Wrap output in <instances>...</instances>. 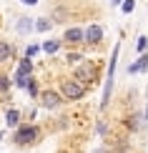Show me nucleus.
<instances>
[{
	"label": "nucleus",
	"mask_w": 148,
	"mask_h": 153,
	"mask_svg": "<svg viewBox=\"0 0 148 153\" xmlns=\"http://www.w3.org/2000/svg\"><path fill=\"white\" fill-rule=\"evenodd\" d=\"M111 3H113V5H118V3H123V0H111Z\"/></svg>",
	"instance_id": "5701e85b"
},
{
	"label": "nucleus",
	"mask_w": 148,
	"mask_h": 153,
	"mask_svg": "<svg viewBox=\"0 0 148 153\" xmlns=\"http://www.w3.org/2000/svg\"><path fill=\"white\" fill-rule=\"evenodd\" d=\"M146 48H148V38L143 35V38H138V50H141V53H143Z\"/></svg>",
	"instance_id": "aec40b11"
},
{
	"label": "nucleus",
	"mask_w": 148,
	"mask_h": 153,
	"mask_svg": "<svg viewBox=\"0 0 148 153\" xmlns=\"http://www.w3.org/2000/svg\"><path fill=\"white\" fill-rule=\"evenodd\" d=\"M120 8H123V13L128 15V13H133V8H136V0H123V3H120Z\"/></svg>",
	"instance_id": "f3484780"
},
{
	"label": "nucleus",
	"mask_w": 148,
	"mask_h": 153,
	"mask_svg": "<svg viewBox=\"0 0 148 153\" xmlns=\"http://www.w3.org/2000/svg\"><path fill=\"white\" fill-rule=\"evenodd\" d=\"M58 48H60V40H45V43H43V50H45L48 55L58 53Z\"/></svg>",
	"instance_id": "ddd939ff"
},
{
	"label": "nucleus",
	"mask_w": 148,
	"mask_h": 153,
	"mask_svg": "<svg viewBox=\"0 0 148 153\" xmlns=\"http://www.w3.org/2000/svg\"><path fill=\"white\" fill-rule=\"evenodd\" d=\"M86 93H88V85H83L78 78L60 80V95L65 100H80V98H86Z\"/></svg>",
	"instance_id": "f03ea898"
},
{
	"label": "nucleus",
	"mask_w": 148,
	"mask_h": 153,
	"mask_svg": "<svg viewBox=\"0 0 148 153\" xmlns=\"http://www.w3.org/2000/svg\"><path fill=\"white\" fill-rule=\"evenodd\" d=\"M141 120H146V118H141V116H128V118H126L128 131H138V128H141Z\"/></svg>",
	"instance_id": "9b49d317"
},
{
	"label": "nucleus",
	"mask_w": 148,
	"mask_h": 153,
	"mask_svg": "<svg viewBox=\"0 0 148 153\" xmlns=\"http://www.w3.org/2000/svg\"><path fill=\"white\" fill-rule=\"evenodd\" d=\"M38 45H28V50H25V58H33V55H38Z\"/></svg>",
	"instance_id": "6ab92c4d"
},
{
	"label": "nucleus",
	"mask_w": 148,
	"mask_h": 153,
	"mask_svg": "<svg viewBox=\"0 0 148 153\" xmlns=\"http://www.w3.org/2000/svg\"><path fill=\"white\" fill-rule=\"evenodd\" d=\"M5 123H8L10 128H15V126L20 123V111H18V108H10V111L5 113Z\"/></svg>",
	"instance_id": "1a4fd4ad"
},
{
	"label": "nucleus",
	"mask_w": 148,
	"mask_h": 153,
	"mask_svg": "<svg viewBox=\"0 0 148 153\" xmlns=\"http://www.w3.org/2000/svg\"><path fill=\"white\" fill-rule=\"evenodd\" d=\"M23 3H25V5H35L38 0H23Z\"/></svg>",
	"instance_id": "412c9836"
},
{
	"label": "nucleus",
	"mask_w": 148,
	"mask_h": 153,
	"mask_svg": "<svg viewBox=\"0 0 148 153\" xmlns=\"http://www.w3.org/2000/svg\"><path fill=\"white\" fill-rule=\"evenodd\" d=\"M13 58V45L8 40H0V63H8Z\"/></svg>",
	"instance_id": "6e6552de"
},
{
	"label": "nucleus",
	"mask_w": 148,
	"mask_h": 153,
	"mask_svg": "<svg viewBox=\"0 0 148 153\" xmlns=\"http://www.w3.org/2000/svg\"><path fill=\"white\" fill-rule=\"evenodd\" d=\"M98 75H100V65L95 60H83V63H78V68H75V78H78L83 85H95V83H98Z\"/></svg>",
	"instance_id": "f257e3e1"
},
{
	"label": "nucleus",
	"mask_w": 148,
	"mask_h": 153,
	"mask_svg": "<svg viewBox=\"0 0 148 153\" xmlns=\"http://www.w3.org/2000/svg\"><path fill=\"white\" fill-rule=\"evenodd\" d=\"M100 40H103V28L100 25H91V28L86 30V43L88 45H98Z\"/></svg>",
	"instance_id": "0eeeda50"
},
{
	"label": "nucleus",
	"mask_w": 148,
	"mask_h": 153,
	"mask_svg": "<svg viewBox=\"0 0 148 153\" xmlns=\"http://www.w3.org/2000/svg\"><path fill=\"white\" fill-rule=\"evenodd\" d=\"M50 25H53L50 20H45V18H40V20L35 23V30H40V33H45V30H50Z\"/></svg>",
	"instance_id": "2eb2a0df"
},
{
	"label": "nucleus",
	"mask_w": 148,
	"mask_h": 153,
	"mask_svg": "<svg viewBox=\"0 0 148 153\" xmlns=\"http://www.w3.org/2000/svg\"><path fill=\"white\" fill-rule=\"evenodd\" d=\"M63 40L68 43V45H78V43H86V30L80 28H68L65 35H63Z\"/></svg>",
	"instance_id": "423d86ee"
},
{
	"label": "nucleus",
	"mask_w": 148,
	"mask_h": 153,
	"mask_svg": "<svg viewBox=\"0 0 148 153\" xmlns=\"http://www.w3.org/2000/svg\"><path fill=\"white\" fill-rule=\"evenodd\" d=\"M8 88H10V80L5 78V75H0V93H5Z\"/></svg>",
	"instance_id": "a211bd4d"
},
{
	"label": "nucleus",
	"mask_w": 148,
	"mask_h": 153,
	"mask_svg": "<svg viewBox=\"0 0 148 153\" xmlns=\"http://www.w3.org/2000/svg\"><path fill=\"white\" fill-rule=\"evenodd\" d=\"M115 60H118V45H115L113 55H111V65H108V80H106V91H103L100 108H106V105H108V100H111V88H113V78H115Z\"/></svg>",
	"instance_id": "20e7f679"
},
{
	"label": "nucleus",
	"mask_w": 148,
	"mask_h": 153,
	"mask_svg": "<svg viewBox=\"0 0 148 153\" xmlns=\"http://www.w3.org/2000/svg\"><path fill=\"white\" fill-rule=\"evenodd\" d=\"M63 95L60 93H55V91H43L40 93V103H43V108H48V111H53V108H58L63 103Z\"/></svg>",
	"instance_id": "39448f33"
},
{
	"label": "nucleus",
	"mask_w": 148,
	"mask_h": 153,
	"mask_svg": "<svg viewBox=\"0 0 148 153\" xmlns=\"http://www.w3.org/2000/svg\"><path fill=\"white\" fill-rule=\"evenodd\" d=\"M148 68V55H141L138 63H133V65H128V73H143Z\"/></svg>",
	"instance_id": "9d476101"
},
{
	"label": "nucleus",
	"mask_w": 148,
	"mask_h": 153,
	"mask_svg": "<svg viewBox=\"0 0 148 153\" xmlns=\"http://www.w3.org/2000/svg\"><path fill=\"white\" fill-rule=\"evenodd\" d=\"M25 91L30 93V98H38V95H40V91H38V83H35V78H30V80H28V88H25Z\"/></svg>",
	"instance_id": "4468645a"
},
{
	"label": "nucleus",
	"mask_w": 148,
	"mask_h": 153,
	"mask_svg": "<svg viewBox=\"0 0 148 153\" xmlns=\"http://www.w3.org/2000/svg\"><path fill=\"white\" fill-rule=\"evenodd\" d=\"M38 138H40V128L38 126H30V123L18 126V131L13 133V141L18 146H33V143H38Z\"/></svg>",
	"instance_id": "7ed1b4c3"
},
{
	"label": "nucleus",
	"mask_w": 148,
	"mask_h": 153,
	"mask_svg": "<svg viewBox=\"0 0 148 153\" xmlns=\"http://www.w3.org/2000/svg\"><path fill=\"white\" fill-rule=\"evenodd\" d=\"M35 28V23L30 20V18H20V20H18V30H20V33H28V30H33Z\"/></svg>",
	"instance_id": "f8f14e48"
},
{
	"label": "nucleus",
	"mask_w": 148,
	"mask_h": 153,
	"mask_svg": "<svg viewBox=\"0 0 148 153\" xmlns=\"http://www.w3.org/2000/svg\"><path fill=\"white\" fill-rule=\"evenodd\" d=\"M65 60L70 63V65H75V63H83V53H68Z\"/></svg>",
	"instance_id": "dca6fc26"
},
{
	"label": "nucleus",
	"mask_w": 148,
	"mask_h": 153,
	"mask_svg": "<svg viewBox=\"0 0 148 153\" xmlns=\"http://www.w3.org/2000/svg\"><path fill=\"white\" fill-rule=\"evenodd\" d=\"M143 118H146V120H148V100H146V116H143Z\"/></svg>",
	"instance_id": "4be33fe9"
}]
</instances>
